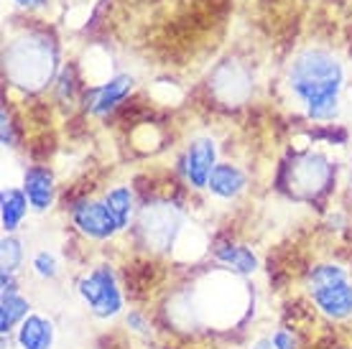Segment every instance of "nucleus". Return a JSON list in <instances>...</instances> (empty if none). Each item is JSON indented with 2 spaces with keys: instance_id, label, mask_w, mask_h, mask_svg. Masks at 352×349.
Listing matches in <instances>:
<instances>
[{
  "instance_id": "b1692460",
  "label": "nucleus",
  "mask_w": 352,
  "mask_h": 349,
  "mask_svg": "<svg viewBox=\"0 0 352 349\" xmlns=\"http://www.w3.org/2000/svg\"><path fill=\"white\" fill-rule=\"evenodd\" d=\"M16 5H21V8H44L49 0H13Z\"/></svg>"
},
{
  "instance_id": "f3484780",
  "label": "nucleus",
  "mask_w": 352,
  "mask_h": 349,
  "mask_svg": "<svg viewBox=\"0 0 352 349\" xmlns=\"http://www.w3.org/2000/svg\"><path fill=\"white\" fill-rule=\"evenodd\" d=\"M28 308H31V306H28V301L21 296V293H8V296L0 298V334L6 337V334L13 332L16 326H21L23 319L31 314Z\"/></svg>"
},
{
  "instance_id": "0eeeda50",
  "label": "nucleus",
  "mask_w": 352,
  "mask_h": 349,
  "mask_svg": "<svg viewBox=\"0 0 352 349\" xmlns=\"http://www.w3.org/2000/svg\"><path fill=\"white\" fill-rule=\"evenodd\" d=\"M332 183V164L322 153H304L289 168V189L296 199H317Z\"/></svg>"
},
{
  "instance_id": "4468645a",
  "label": "nucleus",
  "mask_w": 352,
  "mask_h": 349,
  "mask_svg": "<svg viewBox=\"0 0 352 349\" xmlns=\"http://www.w3.org/2000/svg\"><path fill=\"white\" fill-rule=\"evenodd\" d=\"M207 189L220 199H232L245 189V174L232 164H217L210 176Z\"/></svg>"
},
{
  "instance_id": "f8f14e48",
  "label": "nucleus",
  "mask_w": 352,
  "mask_h": 349,
  "mask_svg": "<svg viewBox=\"0 0 352 349\" xmlns=\"http://www.w3.org/2000/svg\"><path fill=\"white\" fill-rule=\"evenodd\" d=\"M23 194L36 212H44L54 201V176L49 168L34 166L23 176Z\"/></svg>"
},
{
  "instance_id": "dca6fc26",
  "label": "nucleus",
  "mask_w": 352,
  "mask_h": 349,
  "mask_svg": "<svg viewBox=\"0 0 352 349\" xmlns=\"http://www.w3.org/2000/svg\"><path fill=\"white\" fill-rule=\"evenodd\" d=\"M28 210V199L21 189H3L0 194V222H3V229L6 235H13L21 225V219L26 217Z\"/></svg>"
},
{
  "instance_id": "423d86ee",
  "label": "nucleus",
  "mask_w": 352,
  "mask_h": 349,
  "mask_svg": "<svg viewBox=\"0 0 352 349\" xmlns=\"http://www.w3.org/2000/svg\"><path fill=\"white\" fill-rule=\"evenodd\" d=\"M77 293L97 319H113L123 308V296L118 289L115 273L107 265L85 273L77 283Z\"/></svg>"
},
{
  "instance_id": "7ed1b4c3",
  "label": "nucleus",
  "mask_w": 352,
  "mask_h": 349,
  "mask_svg": "<svg viewBox=\"0 0 352 349\" xmlns=\"http://www.w3.org/2000/svg\"><path fill=\"white\" fill-rule=\"evenodd\" d=\"M6 77L23 92H41L56 74V46L44 34H21L6 46Z\"/></svg>"
},
{
  "instance_id": "9d476101",
  "label": "nucleus",
  "mask_w": 352,
  "mask_h": 349,
  "mask_svg": "<svg viewBox=\"0 0 352 349\" xmlns=\"http://www.w3.org/2000/svg\"><path fill=\"white\" fill-rule=\"evenodd\" d=\"M217 166V148L212 138H197L189 143L184 156V176L194 189H207L210 176Z\"/></svg>"
},
{
  "instance_id": "a211bd4d",
  "label": "nucleus",
  "mask_w": 352,
  "mask_h": 349,
  "mask_svg": "<svg viewBox=\"0 0 352 349\" xmlns=\"http://www.w3.org/2000/svg\"><path fill=\"white\" fill-rule=\"evenodd\" d=\"M105 204H107V210L113 212L118 227L120 229L128 227V222H131V217H133L131 189H125V186H115V189H110V192L105 194Z\"/></svg>"
},
{
  "instance_id": "1a4fd4ad",
  "label": "nucleus",
  "mask_w": 352,
  "mask_h": 349,
  "mask_svg": "<svg viewBox=\"0 0 352 349\" xmlns=\"http://www.w3.org/2000/svg\"><path fill=\"white\" fill-rule=\"evenodd\" d=\"M72 222L77 225L82 235L92 237V240H107L113 237L115 232H120L118 222H115L113 212L107 210L105 199L102 201H92V199H82L72 207Z\"/></svg>"
},
{
  "instance_id": "39448f33",
  "label": "nucleus",
  "mask_w": 352,
  "mask_h": 349,
  "mask_svg": "<svg viewBox=\"0 0 352 349\" xmlns=\"http://www.w3.org/2000/svg\"><path fill=\"white\" fill-rule=\"evenodd\" d=\"M184 229V212L171 201L146 204L138 214V235L148 250L168 253Z\"/></svg>"
},
{
  "instance_id": "f03ea898",
  "label": "nucleus",
  "mask_w": 352,
  "mask_h": 349,
  "mask_svg": "<svg viewBox=\"0 0 352 349\" xmlns=\"http://www.w3.org/2000/svg\"><path fill=\"white\" fill-rule=\"evenodd\" d=\"M342 82V64L324 49H304L289 67V89L311 120H332L340 113Z\"/></svg>"
},
{
  "instance_id": "2eb2a0df",
  "label": "nucleus",
  "mask_w": 352,
  "mask_h": 349,
  "mask_svg": "<svg viewBox=\"0 0 352 349\" xmlns=\"http://www.w3.org/2000/svg\"><path fill=\"white\" fill-rule=\"evenodd\" d=\"M214 258L232 273H240V275H248L258 268V258L253 255L250 247L245 245H232V243H222L214 247Z\"/></svg>"
},
{
  "instance_id": "20e7f679",
  "label": "nucleus",
  "mask_w": 352,
  "mask_h": 349,
  "mask_svg": "<svg viewBox=\"0 0 352 349\" xmlns=\"http://www.w3.org/2000/svg\"><path fill=\"white\" fill-rule=\"evenodd\" d=\"M307 291L317 308L329 319L352 316V280L342 265L324 262L311 268L307 275Z\"/></svg>"
},
{
  "instance_id": "9b49d317",
  "label": "nucleus",
  "mask_w": 352,
  "mask_h": 349,
  "mask_svg": "<svg viewBox=\"0 0 352 349\" xmlns=\"http://www.w3.org/2000/svg\"><path fill=\"white\" fill-rule=\"evenodd\" d=\"M54 337H56V329L52 319L41 314H28L18 326L16 341L21 349H52Z\"/></svg>"
},
{
  "instance_id": "ddd939ff",
  "label": "nucleus",
  "mask_w": 352,
  "mask_h": 349,
  "mask_svg": "<svg viewBox=\"0 0 352 349\" xmlns=\"http://www.w3.org/2000/svg\"><path fill=\"white\" fill-rule=\"evenodd\" d=\"M131 89H133V77H131V74H118V77L107 79L102 87L95 89L92 113H95V115H107L110 110H115V107H118V102H123Z\"/></svg>"
},
{
  "instance_id": "6e6552de",
  "label": "nucleus",
  "mask_w": 352,
  "mask_h": 349,
  "mask_svg": "<svg viewBox=\"0 0 352 349\" xmlns=\"http://www.w3.org/2000/svg\"><path fill=\"white\" fill-rule=\"evenodd\" d=\"M210 89L225 105H243L253 92V77L238 61H225L212 71Z\"/></svg>"
},
{
  "instance_id": "f257e3e1",
  "label": "nucleus",
  "mask_w": 352,
  "mask_h": 349,
  "mask_svg": "<svg viewBox=\"0 0 352 349\" xmlns=\"http://www.w3.org/2000/svg\"><path fill=\"white\" fill-rule=\"evenodd\" d=\"M176 308H171L174 324L182 319L179 326H214L228 329L245 316L250 306V291L245 280L238 278L232 271L207 273L189 296L179 298Z\"/></svg>"
},
{
  "instance_id": "412c9836",
  "label": "nucleus",
  "mask_w": 352,
  "mask_h": 349,
  "mask_svg": "<svg viewBox=\"0 0 352 349\" xmlns=\"http://www.w3.org/2000/svg\"><path fill=\"white\" fill-rule=\"evenodd\" d=\"M271 344L273 349H299V341H296V337L289 329H276L271 337Z\"/></svg>"
},
{
  "instance_id": "6ab92c4d",
  "label": "nucleus",
  "mask_w": 352,
  "mask_h": 349,
  "mask_svg": "<svg viewBox=\"0 0 352 349\" xmlns=\"http://www.w3.org/2000/svg\"><path fill=\"white\" fill-rule=\"evenodd\" d=\"M0 255H3V271L16 273L23 265V245L13 235H6L0 243Z\"/></svg>"
},
{
  "instance_id": "4be33fe9",
  "label": "nucleus",
  "mask_w": 352,
  "mask_h": 349,
  "mask_svg": "<svg viewBox=\"0 0 352 349\" xmlns=\"http://www.w3.org/2000/svg\"><path fill=\"white\" fill-rule=\"evenodd\" d=\"M0 286H3V296H8V293H18L16 278H13V273H10V271L0 273Z\"/></svg>"
},
{
  "instance_id": "393cba45",
  "label": "nucleus",
  "mask_w": 352,
  "mask_h": 349,
  "mask_svg": "<svg viewBox=\"0 0 352 349\" xmlns=\"http://www.w3.org/2000/svg\"><path fill=\"white\" fill-rule=\"evenodd\" d=\"M253 349H273V344H271V339H261L253 344Z\"/></svg>"
},
{
  "instance_id": "5701e85b",
  "label": "nucleus",
  "mask_w": 352,
  "mask_h": 349,
  "mask_svg": "<svg viewBox=\"0 0 352 349\" xmlns=\"http://www.w3.org/2000/svg\"><path fill=\"white\" fill-rule=\"evenodd\" d=\"M10 143H13V138H10V122H8V113L3 110V146L8 148Z\"/></svg>"
},
{
  "instance_id": "aec40b11",
  "label": "nucleus",
  "mask_w": 352,
  "mask_h": 349,
  "mask_svg": "<svg viewBox=\"0 0 352 349\" xmlns=\"http://www.w3.org/2000/svg\"><path fill=\"white\" fill-rule=\"evenodd\" d=\"M34 271L36 275H41V278H56V273H59V265H56V258L52 253H36L34 255Z\"/></svg>"
}]
</instances>
